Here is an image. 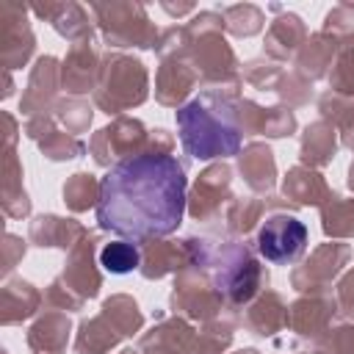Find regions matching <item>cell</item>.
Here are the masks:
<instances>
[{"label": "cell", "mask_w": 354, "mask_h": 354, "mask_svg": "<svg viewBox=\"0 0 354 354\" xmlns=\"http://www.w3.org/2000/svg\"><path fill=\"white\" fill-rule=\"evenodd\" d=\"M185 166L166 152H138L116 160L100 180L97 224L130 241H158L174 232L185 213Z\"/></svg>", "instance_id": "1"}, {"label": "cell", "mask_w": 354, "mask_h": 354, "mask_svg": "<svg viewBox=\"0 0 354 354\" xmlns=\"http://www.w3.org/2000/svg\"><path fill=\"white\" fill-rule=\"evenodd\" d=\"M238 86L205 88L196 100H191L185 108L177 111L180 124V141L194 158H224L235 155L241 144V127H238Z\"/></svg>", "instance_id": "2"}, {"label": "cell", "mask_w": 354, "mask_h": 354, "mask_svg": "<svg viewBox=\"0 0 354 354\" xmlns=\"http://www.w3.org/2000/svg\"><path fill=\"white\" fill-rule=\"evenodd\" d=\"M185 246L191 252V266L210 271V282L221 293L227 307L252 301L254 293L268 282V274L243 243L188 238Z\"/></svg>", "instance_id": "3"}, {"label": "cell", "mask_w": 354, "mask_h": 354, "mask_svg": "<svg viewBox=\"0 0 354 354\" xmlns=\"http://www.w3.org/2000/svg\"><path fill=\"white\" fill-rule=\"evenodd\" d=\"M147 97V69L138 58L111 53L102 58L94 100L105 113H122Z\"/></svg>", "instance_id": "4"}, {"label": "cell", "mask_w": 354, "mask_h": 354, "mask_svg": "<svg viewBox=\"0 0 354 354\" xmlns=\"http://www.w3.org/2000/svg\"><path fill=\"white\" fill-rule=\"evenodd\" d=\"M97 14L100 30L113 47H155L158 30L149 22L144 6L138 3H97L91 6Z\"/></svg>", "instance_id": "5"}, {"label": "cell", "mask_w": 354, "mask_h": 354, "mask_svg": "<svg viewBox=\"0 0 354 354\" xmlns=\"http://www.w3.org/2000/svg\"><path fill=\"white\" fill-rule=\"evenodd\" d=\"M304 246H307V227L293 216L274 213L263 221L257 232V252L277 266L296 263L304 254Z\"/></svg>", "instance_id": "6"}, {"label": "cell", "mask_w": 354, "mask_h": 354, "mask_svg": "<svg viewBox=\"0 0 354 354\" xmlns=\"http://www.w3.org/2000/svg\"><path fill=\"white\" fill-rule=\"evenodd\" d=\"M147 144H149V133L144 130V124L138 119H127V116H119L113 124L102 127L94 141H91V152H94V160L108 166L113 158L119 160H127L138 152H147Z\"/></svg>", "instance_id": "7"}, {"label": "cell", "mask_w": 354, "mask_h": 354, "mask_svg": "<svg viewBox=\"0 0 354 354\" xmlns=\"http://www.w3.org/2000/svg\"><path fill=\"white\" fill-rule=\"evenodd\" d=\"M94 243H97V235L86 232L69 252V263L64 268V274L58 277V282L72 293L77 296L80 301L97 296L100 290V274L94 268Z\"/></svg>", "instance_id": "8"}, {"label": "cell", "mask_w": 354, "mask_h": 354, "mask_svg": "<svg viewBox=\"0 0 354 354\" xmlns=\"http://www.w3.org/2000/svg\"><path fill=\"white\" fill-rule=\"evenodd\" d=\"M188 33V30H185ZM199 80V72L194 69L191 58H188V44L180 53H171L160 61L158 69V86H155V97L163 105H177L180 100L188 97V91L194 88V83Z\"/></svg>", "instance_id": "9"}, {"label": "cell", "mask_w": 354, "mask_h": 354, "mask_svg": "<svg viewBox=\"0 0 354 354\" xmlns=\"http://www.w3.org/2000/svg\"><path fill=\"white\" fill-rule=\"evenodd\" d=\"M335 310H337V299H332V296H321V293L304 296L288 310V326L304 337L321 340L329 329Z\"/></svg>", "instance_id": "10"}, {"label": "cell", "mask_w": 354, "mask_h": 354, "mask_svg": "<svg viewBox=\"0 0 354 354\" xmlns=\"http://www.w3.org/2000/svg\"><path fill=\"white\" fill-rule=\"evenodd\" d=\"M100 66H102V61L97 58V50L91 44V39L75 41L64 66H61V80H64L66 91L69 94H86V91L97 88Z\"/></svg>", "instance_id": "11"}, {"label": "cell", "mask_w": 354, "mask_h": 354, "mask_svg": "<svg viewBox=\"0 0 354 354\" xmlns=\"http://www.w3.org/2000/svg\"><path fill=\"white\" fill-rule=\"evenodd\" d=\"M346 260H348V246L346 243H326V246L315 249L313 257L304 266L293 268V274H290L293 288L296 290H310L321 282H329L332 277H337V271L346 266Z\"/></svg>", "instance_id": "12"}, {"label": "cell", "mask_w": 354, "mask_h": 354, "mask_svg": "<svg viewBox=\"0 0 354 354\" xmlns=\"http://www.w3.org/2000/svg\"><path fill=\"white\" fill-rule=\"evenodd\" d=\"M0 22H3V61L8 69L19 66L28 61L33 53V33L25 22V8L6 3L0 8Z\"/></svg>", "instance_id": "13"}, {"label": "cell", "mask_w": 354, "mask_h": 354, "mask_svg": "<svg viewBox=\"0 0 354 354\" xmlns=\"http://www.w3.org/2000/svg\"><path fill=\"white\" fill-rule=\"evenodd\" d=\"M58 77H61V69H58V61L53 55H44L36 61L33 72H30V80H28V91L22 97V105L19 111L28 113V116H44L53 105V97H55V88H58Z\"/></svg>", "instance_id": "14"}, {"label": "cell", "mask_w": 354, "mask_h": 354, "mask_svg": "<svg viewBox=\"0 0 354 354\" xmlns=\"http://www.w3.org/2000/svg\"><path fill=\"white\" fill-rule=\"evenodd\" d=\"M230 177H232V171H230V166H224V163H218V166H210V169H205L199 177H196V183H194V194H191V216L196 218V221H205V218H210L218 207H221V202H224V196H227V188H230Z\"/></svg>", "instance_id": "15"}, {"label": "cell", "mask_w": 354, "mask_h": 354, "mask_svg": "<svg viewBox=\"0 0 354 354\" xmlns=\"http://www.w3.org/2000/svg\"><path fill=\"white\" fill-rule=\"evenodd\" d=\"M238 127L243 133L290 136L296 130V116L290 108H260V105L243 100V102H238Z\"/></svg>", "instance_id": "16"}, {"label": "cell", "mask_w": 354, "mask_h": 354, "mask_svg": "<svg viewBox=\"0 0 354 354\" xmlns=\"http://www.w3.org/2000/svg\"><path fill=\"white\" fill-rule=\"evenodd\" d=\"M191 266V252L185 246V241L177 246L171 241H152L144 246L141 254V274L147 279H158L169 271H183Z\"/></svg>", "instance_id": "17"}, {"label": "cell", "mask_w": 354, "mask_h": 354, "mask_svg": "<svg viewBox=\"0 0 354 354\" xmlns=\"http://www.w3.org/2000/svg\"><path fill=\"white\" fill-rule=\"evenodd\" d=\"M33 11L39 17L50 19L53 28L61 36H66L72 44L91 39V22L77 3H44V6H33Z\"/></svg>", "instance_id": "18"}, {"label": "cell", "mask_w": 354, "mask_h": 354, "mask_svg": "<svg viewBox=\"0 0 354 354\" xmlns=\"http://www.w3.org/2000/svg\"><path fill=\"white\" fill-rule=\"evenodd\" d=\"M191 346H194V329L185 321L174 318L144 335L138 354H188Z\"/></svg>", "instance_id": "19"}, {"label": "cell", "mask_w": 354, "mask_h": 354, "mask_svg": "<svg viewBox=\"0 0 354 354\" xmlns=\"http://www.w3.org/2000/svg\"><path fill=\"white\" fill-rule=\"evenodd\" d=\"M122 337H127L122 332V326L102 310L97 318H88L80 324V335H77L75 348H77V354H105Z\"/></svg>", "instance_id": "20"}, {"label": "cell", "mask_w": 354, "mask_h": 354, "mask_svg": "<svg viewBox=\"0 0 354 354\" xmlns=\"http://www.w3.org/2000/svg\"><path fill=\"white\" fill-rule=\"evenodd\" d=\"M304 36H307L304 22L296 14H282L271 22V28L266 33V53L271 58L285 61L288 55L299 53V47L304 44Z\"/></svg>", "instance_id": "21"}, {"label": "cell", "mask_w": 354, "mask_h": 354, "mask_svg": "<svg viewBox=\"0 0 354 354\" xmlns=\"http://www.w3.org/2000/svg\"><path fill=\"white\" fill-rule=\"evenodd\" d=\"M241 174L252 191L257 194L271 191L277 180V163H274L271 149L266 144H249L241 152Z\"/></svg>", "instance_id": "22"}, {"label": "cell", "mask_w": 354, "mask_h": 354, "mask_svg": "<svg viewBox=\"0 0 354 354\" xmlns=\"http://www.w3.org/2000/svg\"><path fill=\"white\" fill-rule=\"evenodd\" d=\"M243 324H246L254 335H263V337H266V335H274L277 329L288 326V307L282 304V299H279L277 293L266 290V293H260V296L249 304Z\"/></svg>", "instance_id": "23"}, {"label": "cell", "mask_w": 354, "mask_h": 354, "mask_svg": "<svg viewBox=\"0 0 354 354\" xmlns=\"http://www.w3.org/2000/svg\"><path fill=\"white\" fill-rule=\"evenodd\" d=\"M337 47H340V41H335L324 30L304 39V44L296 53V72H301L304 77H321L326 72V66H332Z\"/></svg>", "instance_id": "24"}, {"label": "cell", "mask_w": 354, "mask_h": 354, "mask_svg": "<svg viewBox=\"0 0 354 354\" xmlns=\"http://www.w3.org/2000/svg\"><path fill=\"white\" fill-rule=\"evenodd\" d=\"M285 196L293 199L296 205H324L332 191L326 188L324 177L318 171H313L310 166H296L288 171L285 177V185H282Z\"/></svg>", "instance_id": "25"}, {"label": "cell", "mask_w": 354, "mask_h": 354, "mask_svg": "<svg viewBox=\"0 0 354 354\" xmlns=\"http://www.w3.org/2000/svg\"><path fill=\"white\" fill-rule=\"evenodd\" d=\"M86 235V230L72 221V218H58V216H39L30 224V241H36L39 246H61V249H72L80 238Z\"/></svg>", "instance_id": "26"}, {"label": "cell", "mask_w": 354, "mask_h": 354, "mask_svg": "<svg viewBox=\"0 0 354 354\" xmlns=\"http://www.w3.org/2000/svg\"><path fill=\"white\" fill-rule=\"evenodd\" d=\"M335 149H337L335 124H329L326 119H318L304 130V136H301V160L307 166H326L335 158Z\"/></svg>", "instance_id": "27"}, {"label": "cell", "mask_w": 354, "mask_h": 354, "mask_svg": "<svg viewBox=\"0 0 354 354\" xmlns=\"http://www.w3.org/2000/svg\"><path fill=\"white\" fill-rule=\"evenodd\" d=\"M66 337H69V318L64 313H47L28 332V343L39 354H58L66 346Z\"/></svg>", "instance_id": "28"}, {"label": "cell", "mask_w": 354, "mask_h": 354, "mask_svg": "<svg viewBox=\"0 0 354 354\" xmlns=\"http://www.w3.org/2000/svg\"><path fill=\"white\" fill-rule=\"evenodd\" d=\"M39 290L30 282L11 279L3 288V324H14L19 318H28L39 307Z\"/></svg>", "instance_id": "29"}, {"label": "cell", "mask_w": 354, "mask_h": 354, "mask_svg": "<svg viewBox=\"0 0 354 354\" xmlns=\"http://www.w3.org/2000/svg\"><path fill=\"white\" fill-rule=\"evenodd\" d=\"M321 218H324V232L332 238H354V199L343 196H329L321 205Z\"/></svg>", "instance_id": "30"}, {"label": "cell", "mask_w": 354, "mask_h": 354, "mask_svg": "<svg viewBox=\"0 0 354 354\" xmlns=\"http://www.w3.org/2000/svg\"><path fill=\"white\" fill-rule=\"evenodd\" d=\"M329 86L340 97H354V39L337 47L332 72H329Z\"/></svg>", "instance_id": "31"}, {"label": "cell", "mask_w": 354, "mask_h": 354, "mask_svg": "<svg viewBox=\"0 0 354 354\" xmlns=\"http://www.w3.org/2000/svg\"><path fill=\"white\" fill-rule=\"evenodd\" d=\"M100 266L111 274H127L141 266V254L130 241H111L100 252Z\"/></svg>", "instance_id": "32"}, {"label": "cell", "mask_w": 354, "mask_h": 354, "mask_svg": "<svg viewBox=\"0 0 354 354\" xmlns=\"http://www.w3.org/2000/svg\"><path fill=\"white\" fill-rule=\"evenodd\" d=\"M221 19H224V28L235 36H252L263 28V11L252 3H238V6L224 8Z\"/></svg>", "instance_id": "33"}, {"label": "cell", "mask_w": 354, "mask_h": 354, "mask_svg": "<svg viewBox=\"0 0 354 354\" xmlns=\"http://www.w3.org/2000/svg\"><path fill=\"white\" fill-rule=\"evenodd\" d=\"M100 199V183L86 174V171H77L69 177V183L64 185V202L72 207V210H86L88 205H94Z\"/></svg>", "instance_id": "34"}, {"label": "cell", "mask_w": 354, "mask_h": 354, "mask_svg": "<svg viewBox=\"0 0 354 354\" xmlns=\"http://www.w3.org/2000/svg\"><path fill=\"white\" fill-rule=\"evenodd\" d=\"M318 108L329 124H337L343 133H354V97H340L335 91H326L318 100Z\"/></svg>", "instance_id": "35"}, {"label": "cell", "mask_w": 354, "mask_h": 354, "mask_svg": "<svg viewBox=\"0 0 354 354\" xmlns=\"http://www.w3.org/2000/svg\"><path fill=\"white\" fill-rule=\"evenodd\" d=\"M263 213V202L246 196V199H232L230 210H227V224L232 232H249L254 227V221Z\"/></svg>", "instance_id": "36"}, {"label": "cell", "mask_w": 354, "mask_h": 354, "mask_svg": "<svg viewBox=\"0 0 354 354\" xmlns=\"http://www.w3.org/2000/svg\"><path fill=\"white\" fill-rule=\"evenodd\" d=\"M41 144V152L50 158V160H64V158H75V155H80L83 152V144L77 141V138H72V136H66V133H61V130H47L44 133V138L39 141Z\"/></svg>", "instance_id": "37"}, {"label": "cell", "mask_w": 354, "mask_h": 354, "mask_svg": "<svg viewBox=\"0 0 354 354\" xmlns=\"http://www.w3.org/2000/svg\"><path fill=\"white\" fill-rule=\"evenodd\" d=\"M329 354H354V318L329 326L326 335L318 340Z\"/></svg>", "instance_id": "38"}, {"label": "cell", "mask_w": 354, "mask_h": 354, "mask_svg": "<svg viewBox=\"0 0 354 354\" xmlns=\"http://www.w3.org/2000/svg\"><path fill=\"white\" fill-rule=\"evenodd\" d=\"M55 113L66 124L69 133H80L91 122V108L86 102H80V100H64V102H58L55 105Z\"/></svg>", "instance_id": "39"}, {"label": "cell", "mask_w": 354, "mask_h": 354, "mask_svg": "<svg viewBox=\"0 0 354 354\" xmlns=\"http://www.w3.org/2000/svg\"><path fill=\"white\" fill-rule=\"evenodd\" d=\"M324 33L332 36L335 41L340 39H354V8L351 6H337L335 11L326 14Z\"/></svg>", "instance_id": "40"}, {"label": "cell", "mask_w": 354, "mask_h": 354, "mask_svg": "<svg viewBox=\"0 0 354 354\" xmlns=\"http://www.w3.org/2000/svg\"><path fill=\"white\" fill-rule=\"evenodd\" d=\"M277 75H279V69L274 64H263V61H249L243 69V77L252 86H271V77H277Z\"/></svg>", "instance_id": "41"}, {"label": "cell", "mask_w": 354, "mask_h": 354, "mask_svg": "<svg viewBox=\"0 0 354 354\" xmlns=\"http://www.w3.org/2000/svg\"><path fill=\"white\" fill-rule=\"evenodd\" d=\"M17 254H25V241H19L14 235H6V271L14 268Z\"/></svg>", "instance_id": "42"}, {"label": "cell", "mask_w": 354, "mask_h": 354, "mask_svg": "<svg viewBox=\"0 0 354 354\" xmlns=\"http://www.w3.org/2000/svg\"><path fill=\"white\" fill-rule=\"evenodd\" d=\"M348 185H351V191H354V163H351V169H348Z\"/></svg>", "instance_id": "43"}, {"label": "cell", "mask_w": 354, "mask_h": 354, "mask_svg": "<svg viewBox=\"0 0 354 354\" xmlns=\"http://www.w3.org/2000/svg\"><path fill=\"white\" fill-rule=\"evenodd\" d=\"M235 354H260V351H254V348H243V351H235Z\"/></svg>", "instance_id": "44"}, {"label": "cell", "mask_w": 354, "mask_h": 354, "mask_svg": "<svg viewBox=\"0 0 354 354\" xmlns=\"http://www.w3.org/2000/svg\"><path fill=\"white\" fill-rule=\"evenodd\" d=\"M122 354H138V351H133V348H127V351H122Z\"/></svg>", "instance_id": "45"}, {"label": "cell", "mask_w": 354, "mask_h": 354, "mask_svg": "<svg viewBox=\"0 0 354 354\" xmlns=\"http://www.w3.org/2000/svg\"><path fill=\"white\" fill-rule=\"evenodd\" d=\"M301 354H324V351H301Z\"/></svg>", "instance_id": "46"}]
</instances>
